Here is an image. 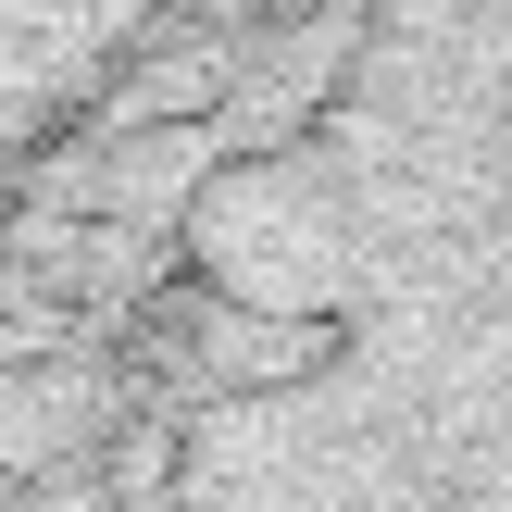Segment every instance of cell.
Returning <instances> with one entry per match:
<instances>
[{"mask_svg":"<svg viewBox=\"0 0 512 512\" xmlns=\"http://www.w3.org/2000/svg\"><path fill=\"white\" fill-rule=\"evenodd\" d=\"M250 0H0V163L38 150L63 113L113 100L125 75L188 63Z\"/></svg>","mask_w":512,"mask_h":512,"instance_id":"6da1fadb","label":"cell"}]
</instances>
